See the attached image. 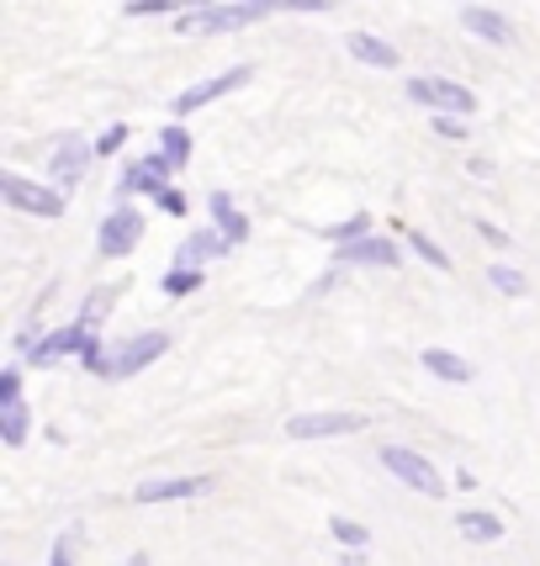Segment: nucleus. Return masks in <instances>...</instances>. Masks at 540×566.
<instances>
[{"instance_id": "1", "label": "nucleus", "mask_w": 540, "mask_h": 566, "mask_svg": "<svg viewBox=\"0 0 540 566\" xmlns=\"http://www.w3.org/2000/svg\"><path fill=\"white\" fill-rule=\"evenodd\" d=\"M0 201L11 207V212H27V218H64V207H70V191H59L49 180H27L22 170H0Z\"/></svg>"}, {"instance_id": "2", "label": "nucleus", "mask_w": 540, "mask_h": 566, "mask_svg": "<svg viewBox=\"0 0 540 566\" xmlns=\"http://www.w3.org/2000/svg\"><path fill=\"white\" fill-rule=\"evenodd\" d=\"M260 22L255 0H233V6H201V11H180L175 32L180 38H222V32H245Z\"/></svg>"}, {"instance_id": "3", "label": "nucleus", "mask_w": 540, "mask_h": 566, "mask_svg": "<svg viewBox=\"0 0 540 566\" xmlns=\"http://www.w3.org/2000/svg\"><path fill=\"white\" fill-rule=\"evenodd\" d=\"M403 96L429 106V112H456V117H471L477 112V96H471L461 80H445V74H408Z\"/></svg>"}, {"instance_id": "4", "label": "nucleus", "mask_w": 540, "mask_h": 566, "mask_svg": "<svg viewBox=\"0 0 540 566\" xmlns=\"http://www.w3.org/2000/svg\"><path fill=\"white\" fill-rule=\"evenodd\" d=\"M382 467L393 471L403 488H414V493H424V497H445V476L418 450H408V444H382Z\"/></svg>"}, {"instance_id": "5", "label": "nucleus", "mask_w": 540, "mask_h": 566, "mask_svg": "<svg viewBox=\"0 0 540 566\" xmlns=\"http://www.w3.org/2000/svg\"><path fill=\"white\" fill-rule=\"evenodd\" d=\"M138 239H144V212H138L133 201H117L112 218L101 222L96 249H101V260H127V254L138 249Z\"/></svg>"}, {"instance_id": "6", "label": "nucleus", "mask_w": 540, "mask_h": 566, "mask_svg": "<svg viewBox=\"0 0 540 566\" xmlns=\"http://www.w3.org/2000/svg\"><path fill=\"white\" fill-rule=\"evenodd\" d=\"M91 159H101L96 144H85L80 133H59V144H53V154H49V180L59 191H74V186L85 180V165H91Z\"/></svg>"}, {"instance_id": "7", "label": "nucleus", "mask_w": 540, "mask_h": 566, "mask_svg": "<svg viewBox=\"0 0 540 566\" xmlns=\"http://www.w3.org/2000/svg\"><path fill=\"white\" fill-rule=\"evenodd\" d=\"M175 165L154 148V154H144V159H127L123 180H117V201H133V197H159L165 186H170Z\"/></svg>"}, {"instance_id": "8", "label": "nucleus", "mask_w": 540, "mask_h": 566, "mask_svg": "<svg viewBox=\"0 0 540 566\" xmlns=\"http://www.w3.org/2000/svg\"><path fill=\"white\" fill-rule=\"evenodd\" d=\"M249 80V64H233V70H222V74H212V80H197L191 91H180L175 96V117H191V112H201V106H212L218 96H228V91H239Z\"/></svg>"}, {"instance_id": "9", "label": "nucleus", "mask_w": 540, "mask_h": 566, "mask_svg": "<svg viewBox=\"0 0 540 566\" xmlns=\"http://www.w3.org/2000/svg\"><path fill=\"white\" fill-rule=\"evenodd\" d=\"M366 413H292L287 434L292 440H329V434H361Z\"/></svg>"}, {"instance_id": "10", "label": "nucleus", "mask_w": 540, "mask_h": 566, "mask_svg": "<svg viewBox=\"0 0 540 566\" xmlns=\"http://www.w3.org/2000/svg\"><path fill=\"white\" fill-rule=\"evenodd\" d=\"M170 349V334H159V328H148V334H133L127 345H117V355H112V376H138V370H148L159 355Z\"/></svg>"}, {"instance_id": "11", "label": "nucleus", "mask_w": 540, "mask_h": 566, "mask_svg": "<svg viewBox=\"0 0 540 566\" xmlns=\"http://www.w3.org/2000/svg\"><path fill=\"white\" fill-rule=\"evenodd\" d=\"M212 493V476H148L138 482V503H180V497H201Z\"/></svg>"}, {"instance_id": "12", "label": "nucleus", "mask_w": 540, "mask_h": 566, "mask_svg": "<svg viewBox=\"0 0 540 566\" xmlns=\"http://www.w3.org/2000/svg\"><path fill=\"white\" fill-rule=\"evenodd\" d=\"M334 265H382V271H393V265H403V249H397L393 239L366 233V239H355V244H340V260H334Z\"/></svg>"}, {"instance_id": "13", "label": "nucleus", "mask_w": 540, "mask_h": 566, "mask_svg": "<svg viewBox=\"0 0 540 566\" xmlns=\"http://www.w3.org/2000/svg\"><path fill=\"white\" fill-rule=\"evenodd\" d=\"M228 249H233L228 244V233H222L218 222H207V228H197L186 244L175 249V265H212V260H222Z\"/></svg>"}, {"instance_id": "14", "label": "nucleus", "mask_w": 540, "mask_h": 566, "mask_svg": "<svg viewBox=\"0 0 540 566\" xmlns=\"http://www.w3.org/2000/svg\"><path fill=\"white\" fill-rule=\"evenodd\" d=\"M461 27H467L471 38L492 43V49H509V43H515V27H509V17H498V11H488V6H467V11H461Z\"/></svg>"}, {"instance_id": "15", "label": "nucleus", "mask_w": 540, "mask_h": 566, "mask_svg": "<svg viewBox=\"0 0 540 566\" xmlns=\"http://www.w3.org/2000/svg\"><path fill=\"white\" fill-rule=\"evenodd\" d=\"M344 49L355 53L366 70H397V49L387 43V38H376V32H350Z\"/></svg>"}, {"instance_id": "16", "label": "nucleus", "mask_w": 540, "mask_h": 566, "mask_svg": "<svg viewBox=\"0 0 540 566\" xmlns=\"http://www.w3.org/2000/svg\"><path fill=\"white\" fill-rule=\"evenodd\" d=\"M207 212H212V222L228 233V244H233V249L249 239V218L233 207V197H228V191H212V197H207Z\"/></svg>"}, {"instance_id": "17", "label": "nucleus", "mask_w": 540, "mask_h": 566, "mask_svg": "<svg viewBox=\"0 0 540 566\" xmlns=\"http://www.w3.org/2000/svg\"><path fill=\"white\" fill-rule=\"evenodd\" d=\"M27 434H32V413H27V402H0V440L11 444V450H22Z\"/></svg>"}, {"instance_id": "18", "label": "nucleus", "mask_w": 540, "mask_h": 566, "mask_svg": "<svg viewBox=\"0 0 540 566\" xmlns=\"http://www.w3.org/2000/svg\"><path fill=\"white\" fill-rule=\"evenodd\" d=\"M424 370H429V376H440V381H471V376H477L471 360L450 355V349H424Z\"/></svg>"}, {"instance_id": "19", "label": "nucleus", "mask_w": 540, "mask_h": 566, "mask_svg": "<svg viewBox=\"0 0 540 566\" xmlns=\"http://www.w3.org/2000/svg\"><path fill=\"white\" fill-rule=\"evenodd\" d=\"M403 244L414 249L424 265H435V271H456V265H450V254H445V249L435 244V239H429L424 228H408V222H403Z\"/></svg>"}, {"instance_id": "20", "label": "nucleus", "mask_w": 540, "mask_h": 566, "mask_svg": "<svg viewBox=\"0 0 540 566\" xmlns=\"http://www.w3.org/2000/svg\"><path fill=\"white\" fill-rule=\"evenodd\" d=\"M461 535H467L471 545H492V541H503V518L471 509V514H461Z\"/></svg>"}, {"instance_id": "21", "label": "nucleus", "mask_w": 540, "mask_h": 566, "mask_svg": "<svg viewBox=\"0 0 540 566\" xmlns=\"http://www.w3.org/2000/svg\"><path fill=\"white\" fill-rule=\"evenodd\" d=\"M159 154H165V159L175 165V175H180L186 165H191V133H186L180 123H170L165 133H159Z\"/></svg>"}, {"instance_id": "22", "label": "nucleus", "mask_w": 540, "mask_h": 566, "mask_svg": "<svg viewBox=\"0 0 540 566\" xmlns=\"http://www.w3.org/2000/svg\"><path fill=\"white\" fill-rule=\"evenodd\" d=\"M201 281H207V271H201V265H170V271H165V281H159V292H165V296H191V292H201Z\"/></svg>"}, {"instance_id": "23", "label": "nucleus", "mask_w": 540, "mask_h": 566, "mask_svg": "<svg viewBox=\"0 0 540 566\" xmlns=\"http://www.w3.org/2000/svg\"><path fill=\"white\" fill-rule=\"evenodd\" d=\"M117 296H123V286H117V281H112V286H96V292L85 296V307H80V318H74V323H85V328H101V318L112 313V302H117Z\"/></svg>"}, {"instance_id": "24", "label": "nucleus", "mask_w": 540, "mask_h": 566, "mask_svg": "<svg viewBox=\"0 0 540 566\" xmlns=\"http://www.w3.org/2000/svg\"><path fill=\"white\" fill-rule=\"evenodd\" d=\"M212 0H127V17H170V11H201Z\"/></svg>"}, {"instance_id": "25", "label": "nucleus", "mask_w": 540, "mask_h": 566, "mask_svg": "<svg viewBox=\"0 0 540 566\" xmlns=\"http://www.w3.org/2000/svg\"><path fill=\"white\" fill-rule=\"evenodd\" d=\"M488 281L503 296H525V292H530V275L519 271V265H509V260H503V265H488Z\"/></svg>"}, {"instance_id": "26", "label": "nucleus", "mask_w": 540, "mask_h": 566, "mask_svg": "<svg viewBox=\"0 0 540 566\" xmlns=\"http://www.w3.org/2000/svg\"><path fill=\"white\" fill-rule=\"evenodd\" d=\"M371 212H355L350 222H334V228H323V239H334V244H355V239H366L371 233Z\"/></svg>"}, {"instance_id": "27", "label": "nucleus", "mask_w": 540, "mask_h": 566, "mask_svg": "<svg viewBox=\"0 0 540 566\" xmlns=\"http://www.w3.org/2000/svg\"><path fill=\"white\" fill-rule=\"evenodd\" d=\"M329 530H334V541L350 545V551H366V541H371V530L366 524H355V518H334Z\"/></svg>"}, {"instance_id": "28", "label": "nucleus", "mask_w": 540, "mask_h": 566, "mask_svg": "<svg viewBox=\"0 0 540 566\" xmlns=\"http://www.w3.org/2000/svg\"><path fill=\"white\" fill-rule=\"evenodd\" d=\"M127 138H133V127H127V123H112L96 138V154H101V159H112V154H123V148H127Z\"/></svg>"}, {"instance_id": "29", "label": "nucleus", "mask_w": 540, "mask_h": 566, "mask_svg": "<svg viewBox=\"0 0 540 566\" xmlns=\"http://www.w3.org/2000/svg\"><path fill=\"white\" fill-rule=\"evenodd\" d=\"M435 133H440L445 144H461V138H467V117H456V112H435Z\"/></svg>"}, {"instance_id": "30", "label": "nucleus", "mask_w": 540, "mask_h": 566, "mask_svg": "<svg viewBox=\"0 0 540 566\" xmlns=\"http://www.w3.org/2000/svg\"><path fill=\"white\" fill-rule=\"evenodd\" d=\"M260 6V17L270 11H329V0H255Z\"/></svg>"}, {"instance_id": "31", "label": "nucleus", "mask_w": 540, "mask_h": 566, "mask_svg": "<svg viewBox=\"0 0 540 566\" xmlns=\"http://www.w3.org/2000/svg\"><path fill=\"white\" fill-rule=\"evenodd\" d=\"M22 397V366H6L0 370V402H17Z\"/></svg>"}, {"instance_id": "32", "label": "nucleus", "mask_w": 540, "mask_h": 566, "mask_svg": "<svg viewBox=\"0 0 540 566\" xmlns=\"http://www.w3.org/2000/svg\"><path fill=\"white\" fill-rule=\"evenodd\" d=\"M154 207H159V212H170V218H186V197H180L175 186H165V191L154 197Z\"/></svg>"}, {"instance_id": "33", "label": "nucleus", "mask_w": 540, "mask_h": 566, "mask_svg": "<svg viewBox=\"0 0 540 566\" xmlns=\"http://www.w3.org/2000/svg\"><path fill=\"white\" fill-rule=\"evenodd\" d=\"M49 566H74V535H59V541H53Z\"/></svg>"}, {"instance_id": "34", "label": "nucleus", "mask_w": 540, "mask_h": 566, "mask_svg": "<svg viewBox=\"0 0 540 566\" xmlns=\"http://www.w3.org/2000/svg\"><path fill=\"white\" fill-rule=\"evenodd\" d=\"M477 233H482V239H488L492 249H509V233H503V228H498V222H488V218H477Z\"/></svg>"}, {"instance_id": "35", "label": "nucleus", "mask_w": 540, "mask_h": 566, "mask_svg": "<svg viewBox=\"0 0 540 566\" xmlns=\"http://www.w3.org/2000/svg\"><path fill=\"white\" fill-rule=\"evenodd\" d=\"M127 566H148V556H144V551H138V556H133V562H127Z\"/></svg>"}]
</instances>
